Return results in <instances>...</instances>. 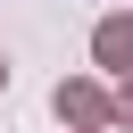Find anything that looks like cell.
Wrapping results in <instances>:
<instances>
[{
  "label": "cell",
  "instance_id": "cell-1",
  "mask_svg": "<svg viewBox=\"0 0 133 133\" xmlns=\"http://www.w3.org/2000/svg\"><path fill=\"white\" fill-rule=\"evenodd\" d=\"M50 108H58L75 133H108V125H116V100H108L100 83H83V75H75V83H58V91H50Z\"/></svg>",
  "mask_w": 133,
  "mask_h": 133
},
{
  "label": "cell",
  "instance_id": "cell-2",
  "mask_svg": "<svg viewBox=\"0 0 133 133\" xmlns=\"http://www.w3.org/2000/svg\"><path fill=\"white\" fill-rule=\"evenodd\" d=\"M91 58L108 75H133V17H100L91 25Z\"/></svg>",
  "mask_w": 133,
  "mask_h": 133
},
{
  "label": "cell",
  "instance_id": "cell-3",
  "mask_svg": "<svg viewBox=\"0 0 133 133\" xmlns=\"http://www.w3.org/2000/svg\"><path fill=\"white\" fill-rule=\"evenodd\" d=\"M116 125H133V75H116Z\"/></svg>",
  "mask_w": 133,
  "mask_h": 133
},
{
  "label": "cell",
  "instance_id": "cell-4",
  "mask_svg": "<svg viewBox=\"0 0 133 133\" xmlns=\"http://www.w3.org/2000/svg\"><path fill=\"white\" fill-rule=\"evenodd\" d=\"M0 91H8V58H0Z\"/></svg>",
  "mask_w": 133,
  "mask_h": 133
}]
</instances>
